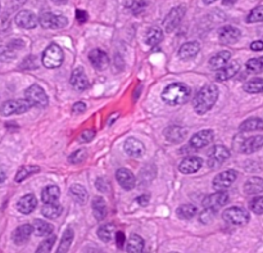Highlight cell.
<instances>
[{"instance_id": "836d02e7", "label": "cell", "mask_w": 263, "mask_h": 253, "mask_svg": "<svg viewBox=\"0 0 263 253\" xmlns=\"http://www.w3.org/2000/svg\"><path fill=\"white\" fill-rule=\"evenodd\" d=\"M239 130L242 133H247V131H260L263 130V120L261 118H249V120H245Z\"/></svg>"}, {"instance_id": "7c38bea8", "label": "cell", "mask_w": 263, "mask_h": 253, "mask_svg": "<svg viewBox=\"0 0 263 253\" xmlns=\"http://www.w3.org/2000/svg\"><path fill=\"white\" fill-rule=\"evenodd\" d=\"M16 25L21 28L32 30L39 25V18L31 10H21L16 16Z\"/></svg>"}, {"instance_id": "4dcf8cb0", "label": "cell", "mask_w": 263, "mask_h": 253, "mask_svg": "<svg viewBox=\"0 0 263 253\" xmlns=\"http://www.w3.org/2000/svg\"><path fill=\"white\" fill-rule=\"evenodd\" d=\"M73 238H74L73 229L72 228L66 229V232L63 233V235H62V239H61V242H59V247H58V250H57V252L58 253L68 252L69 248H71L72 242H73Z\"/></svg>"}, {"instance_id": "f1b7e54d", "label": "cell", "mask_w": 263, "mask_h": 253, "mask_svg": "<svg viewBox=\"0 0 263 253\" xmlns=\"http://www.w3.org/2000/svg\"><path fill=\"white\" fill-rule=\"evenodd\" d=\"M244 191L245 194L249 195L260 194L261 191H263V179H261V177H252V179H249L244 184Z\"/></svg>"}, {"instance_id": "603a6c76", "label": "cell", "mask_w": 263, "mask_h": 253, "mask_svg": "<svg viewBox=\"0 0 263 253\" xmlns=\"http://www.w3.org/2000/svg\"><path fill=\"white\" fill-rule=\"evenodd\" d=\"M34 229H32V225L30 224H25V225H21L13 232V242L16 244H23L30 239L31 237Z\"/></svg>"}, {"instance_id": "c3c4849f", "label": "cell", "mask_w": 263, "mask_h": 253, "mask_svg": "<svg viewBox=\"0 0 263 253\" xmlns=\"http://www.w3.org/2000/svg\"><path fill=\"white\" fill-rule=\"evenodd\" d=\"M146 1L145 0H139V1H135V3L131 5V12L133 13V14H140V13H142L144 10H145L146 8Z\"/></svg>"}, {"instance_id": "60d3db41", "label": "cell", "mask_w": 263, "mask_h": 253, "mask_svg": "<svg viewBox=\"0 0 263 253\" xmlns=\"http://www.w3.org/2000/svg\"><path fill=\"white\" fill-rule=\"evenodd\" d=\"M247 70L252 74H260L263 71V57H257V58L249 59L245 65Z\"/></svg>"}, {"instance_id": "ba28073f", "label": "cell", "mask_w": 263, "mask_h": 253, "mask_svg": "<svg viewBox=\"0 0 263 253\" xmlns=\"http://www.w3.org/2000/svg\"><path fill=\"white\" fill-rule=\"evenodd\" d=\"M39 23L43 28H50V30H58L67 26L68 19L62 14L56 13H43L39 18Z\"/></svg>"}, {"instance_id": "52a82bcc", "label": "cell", "mask_w": 263, "mask_h": 253, "mask_svg": "<svg viewBox=\"0 0 263 253\" xmlns=\"http://www.w3.org/2000/svg\"><path fill=\"white\" fill-rule=\"evenodd\" d=\"M184 16H185V8L183 5L175 6L174 9L170 10L168 14L164 17L163 19V27L164 31L171 34L174 32L177 27L180 26L181 21H183Z\"/></svg>"}, {"instance_id": "9c48e42d", "label": "cell", "mask_w": 263, "mask_h": 253, "mask_svg": "<svg viewBox=\"0 0 263 253\" xmlns=\"http://www.w3.org/2000/svg\"><path fill=\"white\" fill-rule=\"evenodd\" d=\"M238 177V173L234 170H227L218 173L213 180V189L216 191H222L229 189L234 184V181Z\"/></svg>"}, {"instance_id": "44dd1931", "label": "cell", "mask_w": 263, "mask_h": 253, "mask_svg": "<svg viewBox=\"0 0 263 253\" xmlns=\"http://www.w3.org/2000/svg\"><path fill=\"white\" fill-rule=\"evenodd\" d=\"M263 147V136L262 135H256L251 136L245 139L242 143V147H240V152L245 153V155H249V153H253V152L258 151Z\"/></svg>"}, {"instance_id": "6125c7cd", "label": "cell", "mask_w": 263, "mask_h": 253, "mask_svg": "<svg viewBox=\"0 0 263 253\" xmlns=\"http://www.w3.org/2000/svg\"><path fill=\"white\" fill-rule=\"evenodd\" d=\"M52 1H54L56 4H66L68 0H52Z\"/></svg>"}, {"instance_id": "7402d4cb", "label": "cell", "mask_w": 263, "mask_h": 253, "mask_svg": "<svg viewBox=\"0 0 263 253\" xmlns=\"http://www.w3.org/2000/svg\"><path fill=\"white\" fill-rule=\"evenodd\" d=\"M37 199L34 194H26L17 203V208L23 215H30L36 208Z\"/></svg>"}, {"instance_id": "74e56055", "label": "cell", "mask_w": 263, "mask_h": 253, "mask_svg": "<svg viewBox=\"0 0 263 253\" xmlns=\"http://www.w3.org/2000/svg\"><path fill=\"white\" fill-rule=\"evenodd\" d=\"M40 171V167L35 166V165H30V166H23L18 170L16 175V182H22L23 180H26L27 177H30L34 173H37Z\"/></svg>"}, {"instance_id": "8fae6325", "label": "cell", "mask_w": 263, "mask_h": 253, "mask_svg": "<svg viewBox=\"0 0 263 253\" xmlns=\"http://www.w3.org/2000/svg\"><path fill=\"white\" fill-rule=\"evenodd\" d=\"M214 139V133L212 130H201L199 133H197L195 135H193V138L190 139V147L193 149H201L209 145L210 143L213 142Z\"/></svg>"}, {"instance_id": "94428289", "label": "cell", "mask_w": 263, "mask_h": 253, "mask_svg": "<svg viewBox=\"0 0 263 253\" xmlns=\"http://www.w3.org/2000/svg\"><path fill=\"white\" fill-rule=\"evenodd\" d=\"M238 0H222V4L226 6H231L236 3Z\"/></svg>"}, {"instance_id": "680465c9", "label": "cell", "mask_w": 263, "mask_h": 253, "mask_svg": "<svg viewBox=\"0 0 263 253\" xmlns=\"http://www.w3.org/2000/svg\"><path fill=\"white\" fill-rule=\"evenodd\" d=\"M251 49L254 50V52H260V50H262L263 49V41H261V40L253 41V43L251 44Z\"/></svg>"}, {"instance_id": "f546056e", "label": "cell", "mask_w": 263, "mask_h": 253, "mask_svg": "<svg viewBox=\"0 0 263 253\" xmlns=\"http://www.w3.org/2000/svg\"><path fill=\"white\" fill-rule=\"evenodd\" d=\"M32 229H34L35 234L37 237H48V235H50L53 233L54 226L52 224H49V222L44 221V220H35Z\"/></svg>"}, {"instance_id": "277c9868", "label": "cell", "mask_w": 263, "mask_h": 253, "mask_svg": "<svg viewBox=\"0 0 263 253\" xmlns=\"http://www.w3.org/2000/svg\"><path fill=\"white\" fill-rule=\"evenodd\" d=\"M26 100L30 103L31 107H37V108H45L49 104V99H48L47 94L44 91V89L36 84L31 85L25 91Z\"/></svg>"}, {"instance_id": "f35d334b", "label": "cell", "mask_w": 263, "mask_h": 253, "mask_svg": "<svg viewBox=\"0 0 263 253\" xmlns=\"http://www.w3.org/2000/svg\"><path fill=\"white\" fill-rule=\"evenodd\" d=\"M244 91L249 94L263 93V79H253L244 84Z\"/></svg>"}, {"instance_id": "8d00e7d4", "label": "cell", "mask_w": 263, "mask_h": 253, "mask_svg": "<svg viewBox=\"0 0 263 253\" xmlns=\"http://www.w3.org/2000/svg\"><path fill=\"white\" fill-rule=\"evenodd\" d=\"M198 210H197V207L193 206V204H183V206H180L179 208L176 210V215L179 219L181 220H190L197 215Z\"/></svg>"}, {"instance_id": "7dc6e473", "label": "cell", "mask_w": 263, "mask_h": 253, "mask_svg": "<svg viewBox=\"0 0 263 253\" xmlns=\"http://www.w3.org/2000/svg\"><path fill=\"white\" fill-rule=\"evenodd\" d=\"M95 130L93 129H86L84 130L82 133L80 134V136H78V142L80 143H89L91 142V140L95 138Z\"/></svg>"}, {"instance_id": "7a4b0ae2", "label": "cell", "mask_w": 263, "mask_h": 253, "mask_svg": "<svg viewBox=\"0 0 263 253\" xmlns=\"http://www.w3.org/2000/svg\"><path fill=\"white\" fill-rule=\"evenodd\" d=\"M190 98V89L183 83H174L166 86L162 91V100L166 104L176 107V105L185 104Z\"/></svg>"}, {"instance_id": "d4e9b609", "label": "cell", "mask_w": 263, "mask_h": 253, "mask_svg": "<svg viewBox=\"0 0 263 253\" xmlns=\"http://www.w3.org/2000/svg\"><path fill=\"white\" fill-rule=\"evenodd\" d=\"M164 138L170 143H181L186 138V130L176 125L168 126L164 130Z\"/></svg>"}, {"instance_id": "1f68e13d", "label": "cell", "mask_w": 263, "mask_h": 253, "mask_svg": "<svg viewBox=\"0 0 263 253\" xmlns=\"http://www.w3.org/2000/svg\"><path fill=\"white\" fill-rule=\"evenodd\" d=\"M144 246H145L144 239L140 235L132 234L130 237V239H129V242H127L126 251L129 253H139L144 250Z\"/></svg>"}, {"instance_id": "3957f363", "label": "cell", "mask_w": 263, "mask_h": 253, "mask_svg": "<svg viewBox=\"0 0 263 253\" xmlns=\"http://www.w3.org/2000/svg\"><path fill=\"white\" fill-rule=\"evenodd\" d=\"M63 58H65V54H63L62 48L57 44H50L49 47L44 50L41 62L47 68H57L63 63Z\"/></svg>"}, {"instance_id": "6da1fadb", "label": "cell", "mask_w": 263, "mask_h": 253, "mask_svg": "<svg viewBox=\"0 0 263 253\" xmlns=\"http://www.w3.org/2000/svg\"><path fill=\"white\" fill-rule=\"evenodd\" d=\"M218 89L216 85H205L198 91L193 100V108L198 114L207 113L209 109H212L218 99Z\"/></svg>"}, {"instance_id": "4fadbf2b", "label": "cell", "mask_w": 263, "mask_h": 253, "mask_svg": "<svg viewBox=\"0 0 263 253\" xmlns=\"http://www.w3.org/2000/svg\"><path fill=\"white\" fill-rule=\"evenodd\" d=\"M229 202V194L225 193V190L217 191L214 194L208 195L203 201V206L205 208H212V210H220L221 207H223L225 204Z\"/></svg>"}, {"instance_id": "11a10c76", "label": "cell", "mask_w": 263, "mask_h": 253, "mask_svg": "<svg viewBox=\"0 0 263 253\" xmlns=\"http://www.w3.org/2000/svg\"><path fill=\"white\" fill-rule=\"evenodd\" d=\"M76 18L80 23H85L87 21V13L85 10H76Z\"/></svg>"}, {"instance_id": "83f0119b", "label": "cell", "mask_w": 263, "mask_h": 253, "mask_svg": "<svg viewBox=\"0 0 263 253\" xmlns=\"http://www.w3.org/2000/svg\"><path fill=\"white\" fill-rule=\"evenodd\" d=\"M61 195V190L57 185H49L47 188H44L41 191V201L44 203H56L59 199Z\"/></svg>"}, {"instance_id": "bcb514c9", "label": "cell", "mask_w": 263, "mask_h": 253, "mask_svg": "<svg viewBox=\"0 0 263 253\" xmlns=\"http://www.w3.org/2000/svg\"><path fill=\"white\" fill-rule=\"evenodd\" d=\"M56 239H57L56 235L50 234V237L48 235L47 239L37 247V252H49V251L53 248V246H54V243H56Z\"/></svg>"}, {"instance_id": "681fc988", "label": "cell", "mask_w": 263, "mask_h": 253, "mask_svg": "<svg viewBox=\"0 0 263 253\" xmlns=\"http://www.w3.org/2000/svg\"><path fill=\"white\" fill-rule=\"evenodd\" d=\"M216 212H217L216 210H212V208H205V210L203 211L200 215V221L204 222V224H208L210 220L216 216Z\"/></svg>"}, {"instance_id": "ac0fdd59", "label": "cell", "mask_w": 263, "mask_h": 253, "mask_svg": "<svg viewBox=\"0 0 263 253\" xmlns=\"http://www.w3.org/2000/svg\"><path fill=\"white\" fill-rule=\"evenodd\" d=\"M71 85L76 90H86L89 87V79H87L86 74H85L84 68H74L71 75Z\"/></svg>"}, {"instance_id": "30bf717a", "label": "cell", "mask_w": 263, "mask_h": 253, "mask_svg": "<svg viewBox=\"0 0 263 253\" xmlns=\"http://www.w3.org/2000/svg\"><path fill=\"white\" fill-rule=\"evenodd\" d=\"M229 157L230 151L225 145H214L208 153V165H209V167L220 166Z\"/></svg>"}, {"instance_id": "ffe728a7", "label": "cell", "mask_w": 263, "mask_h": 253, "mask_svg": "<svg viewBox=\"0 0 263 253\" xmlns=\"http://www.w3.org/2000/svg\"><path fill=\"white\" fill-rule=\"evenodd\" d=\"M240 70V65L238 62H231L227 63L226 66H223L222 68L217 70L216 74V80L217 81H226L229 79L234 78Z\"/></svg>"}, {"instance_id": "484cf974", "label": "cell", "mask_w": 263, "mask_h": 253, "mask_svg": "<svg viewBox=\"0 0 263 253\" xmlns=\"http://www.w3.org/2000/svg\"><path fill=\"white\" fill-rule=\"evenodd\" d=\"M91 207H93V213L94 217H95L98 221H103V220L107 217V213H108V210H107V204H105V201L102 197H94L93 202H91Z\"/></svg>"}, {"instance_id": "7bdbcfd3", "label": "cell", "mask_w": 263, "mask_h": 253, "mask_svg": "<svg viewBox=\"0 0 263 253\" xmlns=\"http://www.w3.org/2000/svg\"><path fill=\"white\" fill-rule=\"evenodd\" d=\"M87 158V152L86 149H78V151L73 152L71 156H69L68 161L71 164H81V162H84L85 160Z\"/></svg>"}, {"instance_id": "d6986e66", "label": "cell", "mask_w": 263, "mask_h": 253, "mask_svg": "<svg viewBox=\"0 0 263 253\" xmlns=\"http://www.w3.org/2000/svg\"><path fill=\"white\" fill-rule=\"evenodd\" d=\"M124 148L127 155L135 158L141 157V156L144 155V152H145L144 144H142L140 140H137L136 138H129V139L125 142Z\"/></svg>"}, {"instance_id": "4316f807", "label": "cell", "mask_w": 263, "mask_h": 253, "mask_svg": "<svg viewBox=\"0 0 263 253\" xmlns=\"http://www.w3.org/2000/svg\"><path fill=\"white\" fill-rule=\"evenodd\" d=\"M230 58H231V53L229 50H222V52H218L217 54H214L209 59V66L213 70H220V68H222L223 66H226L229 63Z\"/></svg>"}, {"instance_id": "9f6ffc18", "label": "cell", "mask_w": 263, "mask_h": 253, "mask_svg": "<svg viewBox=\"0 0 263 253\" xmlns=\"http://www.w3.org/2000/svg\"><path fill=\"white\" fill-rule=\"evenodd\" d=\"M23 45H25V43H23L22 40H13V41H10L9 44H8V47L12 48L13 50L22 49V48H23Z\"/></svg>"}, {"instance_id": "f6af8a7d", "label": "cell", "mask_w": 263, "mask_h": 253, "mask_svg": "<svg viewBox=\"0 0 263 253\" xmlns=\"http://www.w3.org/2000/svg\"><path fill=\"white\" fill-rule=\"evenodd\" d=\"M14 58H16V50L9 47H0V61L8 62Z\"/></svg>"}, {"instance_id": "be15d7a7", "label": "cell", "mask_w": 263, "mask_h": 253, "mask_svg": "<svg viewBox=\"0 0 263 253\" xmlns=\"http://www.w3.org/2000/svg\"><path fill=\"white\" fill-rule=\"evenodd\" d=\"M214 1H217V0H203V3H204L205 5H210V4H213Z\"/></svg>"}, {"instance_id": "5b68a950", "label": "cell", "mask_w": 263, "mask_h": 253, "mask_svg": "<svg viewBox=\"0 0 263 253\" xmlns=\"http://www.w3.org/2000/svg\"><path fill=\"white\" fill-rule=\"evenodd\" d=\"M30 108H31V105L26 99H14V100L4 102L0 107V112L4 117H8V116H13V114L26 113Z\"/></svg>"}, {"instance_id": "5bb4252c", "label": "cell", "mask_w": 263, "mask_h": 253, "mask_svg": "<svg viewBox=\"0 0 263 253\" xmlns=\"http://www.w3.org/2000/svg\"><path fill=\"white\" fill-rule=\"evenodd\" d=\"M201 166H203V160L200 157L190 156V157L183 160V162L179 165V171L185 175H190V173L198 172Z\"/></svg>"}, {"instance_id": "e0dca14e", "label": "cell", "mask_w": 263, "mask_h": 253, "mask_svg": "<svg viewBox=\"0 0 263 253\" xmlns=\"http://www.w3.org/2000/svg\"><path fill=\"white\" fill-rule=\"evenodd\" d=\"M89 61L94 68L103 71L109 66V57L105 52L100 49H94L89 53Z\"/></svg>"}, {"instance_id": "cb8c5ba5", "label": "cell", "mask_w": 263, "mask_h": 253, "mask_svg": "<svg viewBox=\"0 0 263 253\" xmlns=\"http://www.w3.org/2000/svg\"><path fill=\"white\" fill-rule=\"evenodd\" d=\"M200 50V44L198 41H189V43L183 44L179 49V57L181 59H190L195 57Z\"/></svg>"}, {"instance_id": "d6a6232c", "label": "cell", "mask_w": 263, "mask_h": 253, "mask_svg": "<svg viewBox=\"0 0 263 253\" xmlns=\"http://www.w3.org/2000/svg\"><path fill=\"white\" fill-rule=\"evenodd\" d=\"M162 39H163V34H162V30L158 27H152L149 28L148 32H146L145 41L149 47H157L158 44L161 43Z\"/></svg>"}, {"instance_id": "d590c367", "label": "cell", "mask_w": 263, "mask_h": 253, "mask_svg": "<svg viewBox=\"0 0 263 253\" xmlns=\"http://www.w3.org/2000/svg\"><path fill=\"white\" fill-rule=\"evenodd\" d=\"M41 213L47 219H57L62 213V207L58 206L57 203H44V207L41 208Z\"/></svg>"}, {"instance_id": "f5cc1de1", "label": "cell", "mask_w": 263, "mask_h": 253, "mask_svg": "<svg viewBox=\"0 0 263 253\" xmlns=\"http://www.w3.org/2000/svg\"><path fill=\"white\" fill-rule=\"evenodd\" d=\"M34 59H35L34 56L27 57V58H26L25 61H23V63L21 65V67L25 68V70H35V68H36V65H32V63H31L32 61H34Z\"/></svg>"}, {"instance_id": "ab89813d", "label": "cell", "mask_w": 263, "mask_h": 253, "mask_svg": "<svg viewBox=\"0 0 263 253\" xmlns=\"http://www.w3.org/2000/svg\"><path fill=\"white\" fill-rule=\"evenodd\" d=\"M115 233V225L113 224H104L98 229V237L100 238V241H103L104 243L111 242L112 235Z\"/></svg>"}, {"instance_id": "e575fe53", "label": "cell", "mask_w": 263, "mask_h": 253, "mask_svg": "<svg viewBox=\"0 0 263 253\" xmlns=\"http://www.w3.org/2000/svg\"><path fill=\"white\" fill-rule=\"evenodd\" d=\"M69 193H71L72 198H73L74 201L81 204L86 203L87 198H89L86 189H85L82 185H78V184L72 185L71 189H69Z\"/></svg>"}, {"instance_id": "9a60e30c", "label": "cell", "mask_w": 263, "mask_h": 253, "mask_svg": "<svg viewBox=\"0 0 263 253\" xmlns=\"http://www.w3.org/2000/svg\"><path fill=\"white\" fill-rule=\"evenodd\" d=\"M242 36V32L240 30L234 26H225V27L220 28L218 31V37H220V41L225 45H231V44H235L236 41L240 39Z\"/></svg>"}, {"instance_id": "6f0895ef", "label": "cell", "mask_w": 263, "mask_h": 253, "mask_svg": "<svg viewBox=\"0 0 263 253\" xmlns=\"http://www.w3.org/2000/svg\"><path fill=\"white\" fill-rule=\"evenodd\" d=\"M149 201H150V195L149 194H144L141 197L136 198V202L140 204V206H148Z\"/></svg>"}, {"instance_id": "816d5d0a", "label": "cell", "mask_w": 263, "mask_h": 253, "mask_svg": "<svg viewBox=\"0 0 263 253\" xmlns=\"http://www.w3.org/2000/svg\"><path fill=\"white\" fill-rule=\"evenodd\" d=\"M85 111H86V104H85L84 102H77L72 107V112H73L74 114H81L84 113Z\"/></svg>"}, {"instance_id": "b9f144b4", "label": "cell", "mask_w": 263, "mask_h": 253, "mask_svg": "<svg viewBox=\"0 0 263 253\" xmlns=\"http://www.w3.org/2000/svg\"><path fill=\"white\" fill-rule=\"evenodd\" d=\"M247 23H258V22H263V5L254 8L247 17Z\"/></svg>"}, {"instance_id": "ee69618b", "label": "cell", "mask_w": 263, "mask_h": 253, "mask_svg": "<svg viewBox=\"0 0 263 253\" xmlns=\"http://www.w3.org/2000/svg\"><path fill=\"white\" fill-rule=\"evenodd\" d=\"M249 208L252 212L257 213V215H262L263 213V195L256 197L254 199H252L249 203Z\"/></svg>"}, {"instance_id": "8992f818", "label": "cell", "mask_w": 263, "mask_h": 253, "mask_svg": "<svg viewBox=\"0 0 263 253\" xmlns=\"http://www.w3.org/2000/svg\"><path fill=\"white\" fill-rule=\"evenodd\" d=\"M222 217L226 222L236 226L245 225L247 222H249V219H251L249 213L244 208H242V207H230V208L223 211Z\"/></svg>"}, {"instance_id": "2e32d148", "label": "cell", "mask_w": 263, "mask_h": 253, "mask_svg": "<svg viewBox=\"0 0 263 253\" xmlns=\"http://www.w3.org/2000/svg\"><path fill=\"white\" fill-rule=\"evenodd\" d=\"M116 179L125 190H131L136 186V177L127 169H118L117 172H116Z\"/></svg>"}, {"instance_id": "db71d44e", "label": "cell", "mask_w": 263, "mask_h": 253, "mask_svg": "<svg viewBox=\"0 0 263 253\" xmlns=\"http://www.w3.org/2000/svg\"><path fill=\"white\" fill-rule=\"evenodd\" d=\"M125 241H126V238H125V233L116 232V244H117L118 248L124 247Z\"/></svg>"}, {"instance_id": "91938a15", "label": "cell", "mask_w": 263, "mask_h": 253, "mask_svg": "<svg viewBox=\"0 0 263 253\" xmlns=\"http://www.w3.org/2000/svg\"><path fill=\"white\" fill-rule=\"evenodd\" d=\"M5 180H6V175H5V172H4L3 167L0 166V184L5 181Z\"/></svg>"}, {"instance_id": "f907efd6", "label": "cell", "mask_w": 263, "mask_h": 253, "mask_svg": "<svg viewBox=\"0 0 263 253\" xmlns=\"http://www.w3.org/2000/svg\"><path fill=\"white\" fill-rule=\"evenodd\" d=\"M95 185L96 189L103 191V193H107V191L109 190V182L107 181V179H104V177H99V179L96 180Z\"/></svg>"}]
</instances>
